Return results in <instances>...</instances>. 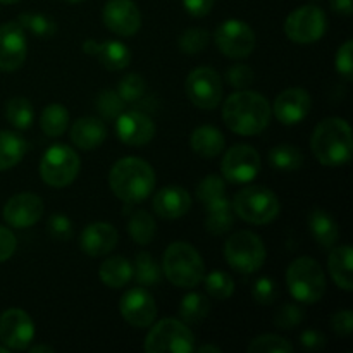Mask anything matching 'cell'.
I'll use <instances>...</instances> for the list:
<instances>
[{
    "label": "cell",
    "instance_id": "6",
    "mask_svg": "<svg viewBox=\"0 0 353 353\" xmlns=\"http://www.w3.org/2000/svg\"><path fill=\"white\" fill-rule=\"evenodd\" d=\"M231 209L240 219L250 224H269L278 217L279 200L265 186H247L234 195Z\"/></svg>",
    "mask_w": 353,
    "mask_h": 353
},
{
    "label": "cell",
    "instance_id": "10",
    "mask_svg": "<svg viewBox=\"0 0 353 353\" xmlns=\"http://www.w3.org/2000/svg\"><path fill=\"white\" fill-rule=\"evenodd\" d=\"M327 30V17L319 6L307 3L299 7L285 21V33L295 43H314L321 40Z\"/></svg>",
    "mask_w": 353,
    "mask_h": 353
},
{
    "label": "cell",
    "instance_id": "5",
    "mask_svg": "<svg viewBox=\"0 0 353 353\" xmlns=\"http://www.w3.org/2000/svg\"><path fill=\"white\" fill-rule=\"evenodd\" d=\"M286 285L295 300L317 303L326 293V276L319 262L310 257H299L286 271Z\"/></svg>",
    "mask_w": 353,
    "mask_h": 353
},
{
    "label": "cell",
    "instance_id": "29",
    "mask_svg": "<svg viewBox=\"0 0 353 353\" xmlns=\"http://www.w3.org/2000/svg\"><path fill=\"white\" fill-rule=\"evenodd\" d=\"M207 217H205V230L214 236L228 233L234 224L233 209H231V202L228 199L214 202L205 207Z\"/></svg>",
    "mask_w": 353,
    "mask_h": 353
},
{
    "label": "cell",
    "instance_id": "14",
    "mask_svg": "<svg viewBox=\"0 0 353 353\" xmlns=\"http://www.w3.org/2000/svg\"><path fill=\"white\" fill-rule=\"evenodd\" d=\"M119 312L130 326L145 330L150 327L157 317V303L145 288H131L121 296Z\"/></svg>",
    "mask_w": 353,
    "mask_h": 353
},
{
    "label": "cell",
    "instance_id": "30",
    "mask_svg": "<svg viewBox=\"0 0 353 353\" xmlns=\"http://www.w3.org/2000/svg\"><path fill=\"white\" fill-rule=\"evenodd\" d=\"M26 154V141L12 131H0V171L14 168Z\"/></svg>",
    "mask_w": 353,
    "mask_h": 353
},
{
    "label": "cell",
    "instance_id": "17",
    "mask_svg": "<svg viewBox=\"0 0 353 353\" xmlns=\"http://www.w3.org/2000/svg\"><path fill=\"white\" fill-rule=\"evenodd\" d=\"M103 24L119 37H133L141 26V14L133 0H109L102 10Z\"/></svg>",
    "mask_w": 353,
    "mask_h": 353
},
{
    "label": "cell",
    "instance_id": "1",
    "mask_svg": "<svg viewBox=\"0 0 353 353\" xmlns=\"http://www.w3.org/2000/svg\"><path fill=\"white\" fill-rule=\"evenodd\" d=\"M223 121L233 133L254 137L269 126L271 105L261 93L245 88L224 100Z\"/></svg>",
    "mask_w": 353,
    "mask_h": 353
},
{
    "label": "cell",
    "instance_id": "53",
    "mask_svg": "<svg viewBox=\"0 0 353 353\" xmlns=\"http://www.w3.org/2000/svg\"><path fill=\"white\" fill-rule=\"evenodd\" d=\"M330 6L340 16H350L353 12V0H330Z\"/></svg>",
    "mask_w": 353,
    "mask_h": 353
},
{
    "label": "cell",
    "instance_id": "36",
    "mask_svg": "<svg viewBox=\"0 0 353 353\" xmlns=\"http://www.w3.org/2000/svg\"><path fill=\"white\" fill-rule=\"evenodd\" d=\"M17 23L23 30L30 31L31 34L38 38H52L55 33H57V24L54 23V19L45 14L38 12H23L17 16Z\"/></svg>",
    "mask_w": 353,
    "mask_h": 353
},
{
    "label": "cell",
    "instance_id": "56",
    "mask_svg": "<svg viewBox=\"0 0 353 353\" xmlns=\"http://www.w3.org/2000/svg\"><path fill=\"white\" fill-rule=\"evenodd\" d=\"M19 2V0H0V3H16Z\"/></svg>",
    "mask_w": 353,
    "mask_h": 353
},
{
    "label": "cell",
    "instance_id": "35",
    "mask_svg": "<svg viewBox=\"0 0 353 353\" xmlns=\"http://www.w3.org/2000/svg\"><path fill=\"white\" fill-rule=\"evenodd\" d=\"M6 119L12 124L16 130H28L33 124L34 109L31 102L24 97H14L6 103Z\"/></svg>",
    "mask_w": 353,
    "mask_h": 353
},
{
    "label": "cell",
    "instance_id": "3",
    "mask_svg": "<svg viewBox=\"0 0 353 353\" xmlns=\"http://www.w3.org/2000/svg\"><path fill=\"white\" fill-rule=\"evenodd\" d=\"M109 185L114 195L126 203H140L154 192L155 172L140 157H124L112 165Z\"/></svg>",
    "mask_w": 353,
    "mask_h": 353
},
{
    "label": "cell",
    "instance_id": "51",
    "mask_svg": "<svg viewBox=\"0 0 353 353\" xmlns=\"http://www.w3.org/2000/svg\"><path fill=\"white\" fill-rule=\"evenodd\" d=\"M300 343L307 350H321V348L326 347V338L323 333H319L317 330H307L303 331L302 336H300Z\"/></svg>",
    "mask_w": 353,
    "mask_h": 353
},
{
    "label": "cell",
    "instance_id": "23",
    "mask_svg": "<svg viewBox=\"0 0 353 353\" xmlns=\"http://www.w3.org/2000/svg\"><path fill=\"white\" fill-rule=\"evenodd\" d=\"M154 210L162 219H179L192 207L190 193L183 186L169 185L159 190L154 196Z\"/></svg>",
    "mask_w": 353,
    "mask_h": 353
},
{
    "label": "cell",
    "instance_id": "21",
    "mask_svg": "<svg viewBox=\"0 0 353 353\" xmlns=\"http://www.w3.org/2000/svg\"><path fill=\"white\" fill-rule=\"evenodd\" d=\"M117 240L119 234L112 224L93 223L81 231L79 247L88 257H103L116 248Z\"/></svg>",
    "mask_w": 353,
    "mask_h": 353
},
{
    "label": "cell",
    "instance_id": "50",
    "mask_svg": "<svg viewBox=\"0 0 353 353\" xmlns=\"http://www.w3.org/2000/svg\"><path fill=\"white\" fill-rule=\"evenodd\" d=\"M16 247L17 240L12 231L0 226V262H6L7 259L12 257V254L16 252Z\"/></svg>",
    "mask_w": 353,
    "mask_h": 353
},
{
    "label": "cell",
    "instance_id": "33",
    "mask_svg": "<svg viewBox=\"0 0 353 353\" xmlns=\"http://www.w3.org/2000/svg\"><path fill=\"white\" fill-rule=\"evenodd\" d=\"M210 303L202 293H188L179 303V317L185 324H199L209 316Z\"/></svg>",
    "mask_w": 353,
    "mask_h": 353
},
{
    "label": "cell",
    "instance_id": "15",
    "mask_svg": "<svg viewBox=\"0 0 353 353\" xmlns=\"http://www.w3.org/2000/svg\"><path fill=\"white\" fill-rule=\"evenodd\" d=\"M34 338L33 319L23 309H7L0 316V340L10 350H26Z\"/></svg>",
    "mask_w": 353,
    "mask_h": 353
},
{
    "label": "cell",
    "instance_id": "11",
    "mask_svg": "<svg viewBox=\"0 0 353 353\" xmlns=\"http://www.w3.org/2000/svg\"><path fill=\"white\" fill-rule=\"evenodd\" d=\"M217 48L230 59H245L254 52L255 33L247 23L240 19H226L214 33Z\"/></svg>",
    "mask_w": 353,
    "mask_h": 353
},
{
    "label": "cell",
    "instance_id": "49",
    "mask_svg": "<svg viewBox=\"0 0 353 353\" xmlns=\"http://www.w3.org/2000/svg\"><path fill=\"white\" fill-rule=\"evenodd\" d=\"M331 330L340 336H348L353 331V314L350 309H341L334 312L330 319Z\"/></svg>",
    "mask_w": 353,
    "mask_h": 353
},
{
    "label": "cell",
    "instance_id": "13",
    "mask_svg": "<svg viewBox=\"0 0 353 353\" xmlns=\"http://www.w3.org/2000/svg\"><path fill=\"white\" fill-rule=\"evenodd\" d=\"M221 172L230 183H250L261 172V155L250 145H234L224 155Z\"/></svg>",
    "mask_w": 353,
    "mask_h": 353
},
{
    "label": "cell",
    "instance_id": "19",
    "mask_svg": "<svg viewBox=\"0 0 353 353\" xmlns=\"http://www.w3.org/2000/svg\"><path fill=\"white\" fill-rule=\"evenodd\" d=\"M312 109V99L305 88L293 86L279 93L272 105L276 119L283 124L302 123Z\"/></svg>",
    "mask_w": 353,
    "mask_h": 353
},
{
    "label": "cell",
    "instance_id": "27",
    "mask_svg": "<svg viewBox=\"0 0 353 353\" xmlns=\"http://www.w3.org/2000/svg\"><path fill=\"white\" fill-rule=\"evenodd\" d=\"M190 143H192L193 152L199 154L200 157L214 159L224 150L226 140H224V134L217 128L205 124V126H199L193 131Z\"/></svg>",
    "mask_w": 353,
    "mask_h": 353
},
{
    "label": "cell",
    "instance_id": "31",
    "mask_svg": "<svg viewBox=\"0 0 353 353\" xmlns=\"http://www.w3.org/2000/svg\"><path fill=\"white\" fill-rule=\"evenodd\" d=\"M268 159H269V164H271L272 168L285 172L296 171V169L302 168L303 161H305L302 150L292 143L276 145L274 148L269 150Z\"/></svg>",
    "mask_w": 353,
    "mask_h": 353
},
{
    "label": "cell",
    "instance_id": "45",
    "mask_svg": "<svg viewBox=\"0 0 353 353\" xmlns=\"http://www.w3.org/2000/svg\"><path fill=\"white\" fill-rule=\"evenodd\" d=\"M47 231L54 240L68 241L72 238V223L65 214L55 212L48 217Z\"/></svg>",
    "mask_w": 353,
    "mask_h": 353
},
{
    "label": "cell",
    "instance_id": "26",
    "mask_svg": "<svg viewBox=\"0 0 353 353\" xmlns=\"http://www.w3.org/2000/svg\"><path fill=\"white\" fill-rule=\"evenodd\" d=\"M352 257L353 252L348 245H340L331 250L330 259H327V268L333 281L336 283L338 288L345 292H352L353 288V274H352Z\"/></svg>",
    "mask_w": 353,
    "mask_h": 353
},
{
    "label": "cell",
    "instance_id": "34",
    "mask_svg": "<svg viewBox=\"0 0 353 353\" xmlns=\"http://www.w3.org/2000/svg\"><path fill=\"white\" fill-rule=\"evenodd\" d=\"M155 221L147 210H134L128 219V234L138 245H148L155 236Z\"/></svg>",
    "mask_w": 353,
    "mask_h": 353
},
{
    "label": "cell",
    "instance_id": "37",
    "mask_svg": "<svg viewBox=\"0 0 353 353\" xmlns=\"http://www.w3.org/2000/svg\"><path fill=\"white\" fill-rule=\"evenodd\" d=\"M133 276L141 286H155L162 279V271L157 264L154 262L150 254L147 252H140L134 259Z\"/></svg>",
    "mask_w": 353,
    "mask_h": 353
},
{
    "label": "cell",
    "instance_id": "24",
    "mask_svg": "<svg viewBox=\"0 0 353 353\" xmlns=\"http://www.w3.org/2000/svg\"><path fill=\"white\" fill-rule=\"evenodd\" d=\"M71 141L81 150H93L100 147L107 138L105 123L99 117H79L71 126Z\"/></svg>",
    "mask_w": 353,
    "mask_h": 353
},
{
    "label": "cell",
    "instance_id": "8",
    "mask_svg": "<svg viewBox=\"0 0 353 353\" xmlns=\"http://www.w3.org/2000/svg\"><path fill=\"white\" fill-rule=\"evenodd\" d=\"M224 259L236 272L252 274L265 262V247L261 236L252 231H238L224 245Z\"/></svg>",
    "mask_w": 353,
    "mask_h": 353
},
{
    "label": "cell",
    "instance_id": "41",
    "mask_svg": "<svg viewBox=\"0 0 353 353\" xmlns=\"http://www.w3.org/2000/svg\"><path fill=\"white\" fill-rule=\"evenodd\" d=\"M205 290L212 299L228 300L234 293V281L228 272L212 271L205 278Z\"/></svg>",
    "mask_w": 353,
    "mask_h": 353
},
{
    "label": "cell",
    "instance_id": "43",
    "mask_svg": "<svg viewBox=\"0 0 353 353\" xmlns=\"http://www.w3.org/2000/svg\"><path fill=\"white\" fill-rule=\"evenodd\" d=\"M116 92L119 93V97L126 103H134L145 95V92H147V83H145V79L140 74L130 72V74H126L117 83Z\"/></svg>",
    "mask_w": 353,
    "mask_h": 353
},
{
    "label": "cell",
    "instance_id": "38",
    "mask_svg": "<svg viewBox=\"0 0 353 353\" xmlns=\"http://www.w3.org/2000/svg\"><path fill=\"white\" fill-rule=\"evenodd\" d=\"M95 105L99 114L102 116V119L114 121L117 119V116H119L121 112H123L124 107H126V102L121 99L119 93H117L116 90L105 88L99 92V95H97L95 99Z\"/></svg>",
    "mask_w": 353,
    "mask_h": 353
},
{
    "label": "cell",
    "instance_id": "39",
    "mask_svg": "<svg viewBox=\"0 0 353 353\" xmlns=\"http://www.w3.org/2000/svg\"><path fill=\"white\" fill-rule=\"evenodd\" d=\"M196 199L205 207L226 199V183H224V179L216 174H209L207 178H203L196 186Z\"/></svg>",
    "mask_w": 353,
    "mask_h": 353
},
{
    "label": "cell",
    "instance_id": "12",
    "mask_svg": "<svg viewBox=\"0 0 353 353\" xmlns=\"http://www.w3.org/2000/svg\"><path fill=\"white\" fill-rule=\"evenodd\" d=\"M186 95L190 102L203 110H212L223 100V81L221 76L210 68H196L185 81Z\"/></svg>",
    "mask_w": 353,
    "mask_h": 353
},
{
    "label": "cell",
    "instance_id": "22",
    "mask_svg": "<svg viewBox=\"0 0 353 353\" xmlns=\"http://www.w3.org/2000/svg\"><path fill=\"white\" fill-rule=\"evenodd\" d=\"M83 52L86 55L97 57V61L109 71H123L131 62L130 48L119 40H107L103 43H99L95 40H86L83 43Z\"/></svg>",
    "mask_w": 353,
    "mask_h": 353
},
{
    "label": "cell",
    "instance_id": "44",
    "mask_svg": "<svg viewBox=\"0 0 353 353\" xmlns=\"http://www.w3.org/2000/svg\"><path fill=\"white\" fill-rule=\"evenodd\" d=\"M252 296H254V300L259 305H271L278 299V285H276V281L272 278L262 276V278H259L254 283Z\"/></svg>",
    "mask_w": 353,
    "mask_h": 353
},
{
    "label": "cell",
    "instance_id": "16",
    "mask_svg": "<svg viewBox=\"0 0 353 353\" xmlns=\"http://www.w3.org/2000/svg\"><path fill=\"white\" fill-rule=\"evenodd\" d=\"M26 33L17 21L0 24V71H16L26 61Z\"/></svg>",
    "mask_w": 353,
    "mask_h": 353
},
{
    "label": "cell",
    "instance_id": "58",
    "mask_svg": "<svg viewBox=\"0 0 353 353\" xmlns=\"http://www.w3.org/2000/svg\"><path fill=\"white\" fill-rule=\"evenodd\" d=\"M65 2H69V3H79V2H83V0H65Z\"/></svg>",
    "mask_w": 353,
    "mask_h": 353
},
{
    "label": "cell",
    "instance_id": "20",
    "mask_svg": "<svg viewBox=\"0 0 353 353\" xmlns=\"http://www.w3.org/2000/svg\"><path fill=\"white\" fill-rule=\"evenodd\" d=\"M43 216V202L34 193H17L7 200L3 207V219L12 228H30Z\"/></svg>",
    "mask_w": 353,
    "mask_h": 353
},
{
    "label": "cell",
    "instance_id": "9",
    "mask_svg": "<svg viewBox=\"0 0 353 353\" xmlns=\"http://www.w3.org/2000/svg\"><path fill=\"white\" fill-rule=\"evenodd\" d=\"M79 155L68 145H52L40 161V176L52 188H64L78 176Z\"/></svg>",
    "mask_w": 353,
    "mask_h": 353
},
{
    "label": "cell",
    "instance_id": "28",
    "mask_svg": "<svg viewBox=\"0 0 353 353\" xmlns=\"http://www.w3.org/2000/svg\"><path fill=\"white\" fill-rule=\"evenodd\" d=\"M100 281L109 288H123L133 278V264L123 255L109 257L100 265Z\"/></svg>",
    "mask_w": 353,
    "mask_h": 353
},
{
    "label": "cell",
    "instance_id": "18",
    "mask_svg": "<svg viewBox=\"0 0 353 353\" xmlns=\"http://www.w3.org/2000/svg\"><path fill=\"white\" fill-rule=\"evenodd\" d=\"M116 133L123 143L130 147H143L155 137V124L140 110H123L116 119Z\"/></svg>",
    "mask_w": 353,
    "mask_h": 353
},
{
    "label": "cell",
    "instance_id": "7",
    "mask_svg": "<svg viewBox=\"0 0 353 353\" xmlns=\"http://www.w3.org/2000/svg\"><path fill=\"white\" fill-rule=\"evenodd\" d=\"M143 348L148 353H192L195 336L183 321L162 319L148 331Z\"/></svg>",
    "mask_w": 353,
    "mask_h": 353
},
{
    "label": "cell",
    "instance_id": "52",
    "mask_svg": "<svg viewBox=\"0 0 353 353\" xmlns=\"http://www.w3.org/2000/svg\"><path fill=\"white\" fill-rule=\"evenodd\" d=\"M216 0H183V6L193 17H203L212 10Z\"/></svg>",
    "mask_w": 353,
    "mask_h": 353
},
{
    "label": "cell",
    "instance_id": "48",
    "mask_svg": "<svg viewBox=\"0 0 353 353\" xmlns=\"http://www.w3.org/2000/svg\"><path fill=\"white\" fill-rule=\"evenodd\" d=\"M352 54H353V41L348 40L338 48L336 57H334V68H336L338 74L343 76L347 81H350L352 74H353V61H352Z\"/></svg>",
    "mask_w": 353,
    "mask_h": 353
},
{
    "label": "cell",
    "instance_id": "57",
    "mask_svg": "<svg viewBox=\"0 0 353 353\" xmlns=\"http://www.w3.org/2000/svg\"><path fill=\"white\" fill-rule=\"evenodd\" d=\"M7 352H9V348H7V347H0V353H7Z\"/></svg>",
    "mask_w": 353,
    "mask_h": 353
},
{
    "label": "cell",
    "instance_id": "55",
    "mask_svg": "<svg viewBox=\"0 0 353 353\" xmlns=\"http://www.w3.org/2000/svg\"><path fill=\"white\" fill-rule=\"evenodd\" d=\"M195 350L199 352V353H209V352H212V353H221V352H223L219 347H216V345H202V347L195 348Z\"/></svg>",
    "mask_w": 353,
    "mask_h": 353
},
{
    "label": "cell",
    "instance_id": "46",
    "mask_svg": "<svg viewBox=\"0 0 353 353\" xmlns=\"http://www.w3.org/2000/svg\"><path fill=\"white\" fill-rule=\"evenodd\" d=\"M303 321V310L300 307L286 303V305L279 307L278 312L274 316V326L279 330H295L300 326Z\"/></svg>",
    "mask_w": 353,
    "mask_h": 353
},
{
    "label": "cell",
    "instance_id": "59",
    "mask_svg": "<svg viewBox=\"0 0 353 353\" xmlns=\"http://www.w3.org/2000/svg\"><path fill=\"white\" fill-rule=\"evenodd\" d=\"M312 2H319V0H312Z\"/></svg>",
    "mask_w": 353,
    "mask_h": 353
},
{
    "label": "cell",
    "instance_id": "25",
    "mask_svg": "<svg viewBox=\"0 0 353 353\" xmlns=\"http://www.w3.org/2000/svg\"><path fill=\"white\" fill-rule=\"evenodd\" d=\"M309 230L321 248H333L340 238V226L330 212L314 209L309 214Z\"/></svg>",
    "mask_w": 353,
    "mask_h": 353
},
{
    "label": "cell",
    "instance_id": "32",
    "mask_svg": "<svg viewBox=\"0 0 353 353\" xmlns=\"http://www.w3.org/2000/svg\"><path fill=\"white\" fill-rule=\"evenodd\" d=\"M69 126V112L61 103H50L40 116V128L47 137H61Z\"/></svg>",
    "mask_w": 353,
    "mask_h": 353
},
{
    "label": "cell",
    "instance_id": "4",
    "mask_svg": "<svg viewBox=\"0 0 353 353\" xmlns=\"http://www.w3.org/2000/svg\"><path fill=\"white\" fill-rule=\"evenodd\" d=\"M162 272L178 288H195L205 276V265L195 247L186 241H174L165 248Z\"/></svg>",
    "mask_w": 353,
    "mask_h": 353
},
{
    "label": "cell",
    "instance_id": "54",
    "mask_svg": "<svg viewBox=\"0 0 353 353\" xmlns=\"http://www.w3.org/2000/svg\"><path fill=\"white\" fill-rule=\"evenodd\" d=\"M31 353H52L55 352L54 347H50V345H37V347H31L30 348Z\"/></svg>",
    "mask_w": 353,
    "mask_h": 353
},
{
    "label": "cell",
    "instance_id": "47",
    "mask_svg": "<svg viewBox=\"0 0 353 353\" xmlns=\"http://www.w3.org/2000/svg\"><path fill=\"white\" fill-rule=\"evenodd\" d=\"M226 81L233 88L245 90L254 83V71L247 64H233L228 68Z\"/></svg>",
    "mask_w": 353,
    "mask_h": 353
},
{
    "label": "cell",
    "instance_id": "40",
    "mask_svg": "<svg viewBox=\"0 0 353 353\" xmlns=\"http://www.w3.org/2000/svg\"><path fill=\"white\" fill-rule=\"evenodd\" d=\"M209 31L202 30V28H190V30L183 31L181 37L178 38V47L181 54L185 55H196L203 52L209 45Z\"/></svg>",
    "mask_w": 353,
    "mask_h": 353
},
{
    "label": "cell",
    "instance_id": "2",
    "mask_svg": "<svg viewBox=\"0 0 353 353\" xmlns=\"http://www.w3.org/2000/svg\"><path fill=\"white\" fill-rule=\"evenodd\" d=\"M310 148L319 164L327 168L348 164L353 152L350 124L341 117L321 121L310 138Z\"/></svg>",
    "mask_w": 353,
    "mask_h": 353
},
{
    "label": "cell",
    "instance_id": "42",
    "mask_svg": "<svg viewBox=\"0 0 353 353\" xmlns=\"http://www.w3.org/2000/svg\"><path fill=\"white\" fill-rule=\"evenodd\" d=\"M248 353H292L293 345L278 334H262L254 338L247 347Z\"/></svg>",
    "mask_w": 353,
    "mask_h": 353
}]
</instances>
